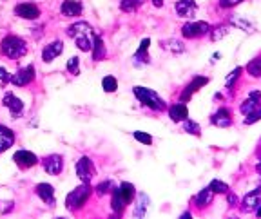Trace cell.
<instances>
[{
    "instance_id": "cell-38",
    "label": "cell",
    "mask_w": 261,
    "mask_h": 219,
    "mask_svg": "<svg viewBox=\"0 0 261 219\" xmlns=\"http://www.w3.org/2000/svg\"><path fill=\"white\" fill-rule=\"evenodd\" d=\"M135 138L138 140L140 143H143V145H151V143H152V138L147 132H140V130H136Z\"/></svg>"
},
{
    "instance_id": "cell-26",
    "label": "cell",
    "mask_w": 261,
    "mask_h": 219,
    "mask_svg": "<svg viewBox=\"0 0 261 219\" xmlns=\"http://www.w3.org/2000/svg\"><path fill=\"white\" fill-rule=\"evenodd\" d=\"M127 207V203L123 201L122 194H120V190L116 187L113 188V210L118 212V214H122V210Z\"/></svg>"
},
{
    "instance_id": "cell-12",
    "label": "cell",
    "mask_w": 261,
    "mask_h": 219,
    "mask_svg": "<svg viewBox=\"0 0 261 219\" xmlns=\"http://www.w3.org/2000/svg\"><path fill=\"white\" fill-rule=\"evenodd\" d=\"M2 103H4V107H8L13 118H18L22 114V111H24V103H22V100L20 98H16L15 94H11V93L6 94L4 102Z\"/></svg>"
},
{
    "instance_id": "cell-3",
    "label": "cell",
    "mask_w": 261,
    "mask_h": 219,
    "mask_svg": "<svg viewBox=\"0 0 261 219\" xmlns=\"http://www.w3.org/2000/svg\"><path fill=\"white\" fill-rule=\"evenodd\" d=\"M91 190H93V188L89 187V183H84V185L74 188L71 194H67V198H65V207H67V210H78V208L84 207L86 201L89 199Z\"/></svg>"
},
{
    "instance_id": "cell-5",
    "label": "cell",
    "mask_w": 261,
    "mask_h": 219,
    "mask_svg": "<svg viewBox=\"0 0 261 219\" xmlns=\"http://www.w3.org/2000/svg\"><path fill=\"white\" fill-rule=\"evenodd\" d=\"M211 33V25L207 22H189L181 28V35L185 38H200Z\"/></svg>"
},
{
    "instance_id": "cell-20",
    "label": "cell",
    "mask_w": 261,
    "mask_h": 219,
    "mask_svg": "<svg viewBox=\"0 0 261 219\" xmlns=\"http://www.w3.org/2000/svg\"><path fill=\"white\" fill-rule=\"evenodd\" d=\"M15 143V132L6 125H0V152L8 150Z\"/></svg>"
},
{
    "instance_id": "cell-32",
    "label": "cell",
    "mask_w": 261,
    "mask_h": 219,
    "mask_svg": "<svg viewBox=\"0 0 261 219\" xmlns=\"http://www.w3.org/2000/svg\"><path fill=\"white\" fill-rule=\"evenodd\" d=\"M208 188H211L214 194H227V192H228V185H227V183H223V181H220V179H214V181H211Z\"/></svg>"
},
{
    "instance_id": "cell-23",
    "label": "cell",
    "mask_w": 261,
    "mask_h": 219,
    "mask_svg": "<svg viewBox=\"0 0 261 219\" xmlns=\"http://www.w3.org/2000/svg\"><path fill=\"white\" fill-rule=\"evenodd\" d=\"M106 58V45H103V40L100 37H94L93 42V60L100 62Z\"/></svg>"
},
{
    "instance_id": "cell-30",
    "label": "cell",
    "mask_w": 261,
    "mask_h": 219,
    "mask_svg": "<svg viewBox=\"0 0 261 219\" xmlns=\"http://www.w3.org/2000/svg\"><path fill=\"white\" fill-rule=\"evenodd\" d=\"M162 45H163V49H167L171 53H184L185 51V45L179 40H165Z\"/></svg>"
},
{
    "instance_id": "cell-18",
    "label": "cell",
    "mask_w": 261,
    "mask_h": 219,
    "mask_svg": "<svg viewBox=\"0 0 261 219\" xmlns=\"http://www.w3.org/2000/svg\"><path fill=\"white\" fill-rule=\"evenodd\" d=\"M37 194L38 198L47 205H55V188L49 183H40L37 185Z\"/></svg>"
},
{
    "instance_id": "cell-2",
    "label": "cell",
    "mask_w": 261,
    "mask_h": 219,
    "mask_svg": "<svg viewBox=\"0 0 261 219\" xmlns=\"http://www.w3.org/2000/svg\"><path fill=\"white\" fill-rule=\"evenodd\" d=\"M0 47H2V53L8 58H13V60H18V58H22L28 53V44L20 37H15V35L6 37Z\"/></svg>"
},
{
    "instance_id": "cell-11",
    "label": "cell",
    "mask_w": 261,
    "mask_h": 219,
    "mask_svg": "<svg viewBox=\"0 0 261 219\" xmlns=\"http://www.w3.org/2000/svg\"><path fill=\"white\" fill-rule=\"evenodd\" d=\"M15 15L20 16V18H28V20H35L40 16V9L35 4H29V2H24V4H18L15 8Z\"/></svg>"
},
{
    "instance_id": "cell-41",
    "label": "cell",
    "mask_w": 261,
    "mask_h": 219,
    "mask_svg": "<svg viewBox=\"0 0 261 219\" xmlns=\"http://www.w3.org/2000/svg\"><path fill=\"white\" fill-rule=\"evenodd\" d=\"M8 81H11V74H9L4 67H0V87H4Z\"/></svg>"
},
{
    "instance_id": "cell-25",
    "label": "cell",
    "mask_w": 261,
    "mask_h": 219,
    "mask_svg": "<svg viewBox=\"0 0 261 219\" xmlns=\"http://www.w3.org/2000/svg\"><path fill=\"white\" fill-rule=\"evenodd\" d=\"M147 208H149V198H147L145 194H138V198H136L135 217H142V215H145Z\"/></svg>"
},
{
    "instance_id": "cell-10",
    "label": "cell",
    "mask_w": 261,
    "mask_h": 219,
    "mask_svg": "<svg viewBox=\"0 0 261 219\" xmlns=\"http://www.w3.org/2000/svg\"><path fill=\"white\" fill-rule=\"evenodd\" d=\"M13 159L20 169H29V167H35L38 163V158L29 150H18V152H15Z\"/></svg>"
},
{
    "instance_id": "cell-1",
    "label": "cell",
    "mask_w": 261,
    "mask_h": 219,
    "mask_svg": "<svg viewBox=\"0 0 261 219\" xmlns=\"http://www.w3.org/2000/svg\"><path fill=\"white\" fill-rule=\"evenodd\" d=\"M67 35L71 38H74L80 51H86V53L87 51H93V42L96 35H94L93 28L87 22H76V24H73L67 29Z\"/></svg>"
},
{
    "instance_id": "cell-44",
    "label": "cell",
    "mask_w": 261,
    "mask_h": 219,
    "mask_svg": "<svg viewBox=\"0 0 261 219\" xmlns=\"http://www.w3.org/2000/svg\"><path fill=\"white\" fill-rule=\"evenodd\" d=\"M152 4H154L156 8H162V6H163V0H152Z\"/></svg>"
},
{
    "instance_id": "cell-9",
    "label": "cell",
    "mask_w": 261,
    "mask_h": 219,
    "mask_svg": "<svg viewBox=\"0 0 261 219\" xmlns=\"http://www.w3.org/2000/svg\"><path fill=\"white\" fill-rule=\"evenodd\" d=\"M259 107H261V93L259 91H252V93L247 96V100L241 103L240 111H241V114L247 116V114L254 113V111L259 109Z\"/></svg>"
},
{
    "instance_id": "cell-19",
    "label": "cell",
    "mask_w": 261,
    "mask_h": 219,
    "mask_svg": "<svg viewBox=\"0 0 261 219\" xmlns=\"http://www.w3.org/2000/svg\"><path fill=\"white\" fill-rule=\"evenodd\" d=\"M64 16H80L82 15V4L78 0H64L60 8Z\"/></svg>"
},
{
    "instance_id": "cell-24",
    "label": "cell",
    "mask_w": 261,
    "mask_h": 219,
    "mask_svg": "<svg viewBox=\"0 0 261 219\" xmlns=\"http://www.w3.org/2000/svg\"><path fill=\"white\" fill-rule=\"evenodd\" d=\"M120 194H122V198H123V201H125L127 205L133 201V198L136 196V190H135V185L133 183H127V181H123L122 185H120Z\"/></svg>"
},
{
    "instance_id": "cell-33",
    "label": "cell",
    "mask_w": 261,
    "mask_h": 219,
    "mask_svg": "<svg viewBox=\"0 0 261 219\" xmlns=\"http://www.w3.org/2000/svg\"><path fill=\"white\" fill-rule=\"evenodd\" d=\"M102 86H103V91H106V93H114V91L118 89V81H116L114 76H106L102 81Z\"/></svg>"
},
{
    "instance_id": "cell-29",
    "label": "cell",
    "mask_w": 261,
    "mask_h": 219,
    "mask_svg": "<svg viewBox=\"0 0 261 219\" xmlns=\"http://www.w3.org/2000/svg\"><path fill=\"white\" fill-rule=\"evenodd\" d=\"M142 4H143V0H122V2H120V8L125 13H135Z\"/></svg>"
},
{
    "instance_id": "cell-42",
    "label": "cell",
    "mask_w": 261,
    "mask_h": 219,
    "mask_svg": "<svg viewBox=\"0 0 261 219\" xmlns=\"http://www.w3.org/2000/svg\"><path fill=\"white\" fill-rule=\"evenodd\" d=\"M241 0H220V6L227 9V8H232V6H238Z\"/></svg>"
},
{
    "instance_id": "cell-28",
    "label": "cell",
    "mask_w": 261,
    "mask_h": 219,
    "mask_svg": "<svg viewBox=\"0 0 261 219\" xmlns=\"http://www.w3.org/2000/svg\"><path fill=\"white\" fill-rule=\"evenodd\" d=\"M228 31H230V28L228 25H218V28H214V29H211V40L212 42H218V40H221L223 37H227L228 35Z\"/></svg>"
},
{
    "instance_id": "cell-16",
    "label": "cell",
    "mask_w": 261,
    "mask_h": 219,
    "mask_svg": "<svg viewBox=\"0 0 261 219\" xmlns=\"http://www.w3.org/2000/svg\"><path fill=\"white\" fill-rule=\"evenodd\" d=\"M198 11V6H196L194 0H179L176 2V13L184 18H192Z\"/></svg>"
},
{
    "instance_id": "cell-4",
    "label": "cell",
    "mask_w": 261,
    "mask_h": 219,
    "mask_svg": "<svg viewBox=\"0 0 261 219\" xmlns=\"http://www.w3.org/2000/svg\"><path fill=\"white\" fill-rule=\"evenodd\" d=\"M135 96L138 98L143 105H147L152 111H163L165 109V102L160 98L158 93H154L152 89H147V87H135Z\"/></svg>"
},
{
    "instance_id": "cell-22",
    "label": "cell",
    "mask_w": 261,
    "mask_h": 219,
    "mask_svg": "<svg viewBox=\"0 0 261 219\" xmlns=\"http://www.w3.org/2000/svg\"><path fill=\"white\" fill-rule=\"evenodd\" d=\"M212 198H214V192L211 190V188H203V190L200 192V194L196 196L194 198V203L198 205L200 208H203V207H207V205H211L212 203Z\"/></svg>"
},
{
    "instance_id": "cell-17",
    "label": "cell",
    "mask_w": 261,
    "mask_h": 219,
    "mask_svg": "<svg viewBox=\"0 0 261 219\" xmlns=\"http://www.w3.org/2000/svg\"><path fill=\"white\" fill-rule=\"evenodd\" d=\"M64 51V44H62L60 40H55V42H51L49 45H45L44 47V51H42V60L44 62H53L55 58L58 57V54Z\"/></svg>"
},
{
    "instance_id": "cell-35",
    "label": "cell",
    "mask_w": 261,
    "mask_h": 219,
    "mask_svg": "<svg viewBox=\"0 0 261 219\" xmlns=\"http://www.w3.org/2000/svg\"><path fill=\"white\" fill-rule=\"evenodd\" d=\"M149 44H151V40L149 38H143L142 40V44H140V49L136 51V54H135V60H142L143 62V54L147 57V49H149Z\"/></svg>"
},
{
    "instance_id": "cell-37",
    "label": "cell",
    "mask_w": 261,
    "mask_h": 219,
    "mask_svg": "<svg viewBox=\"0 0 261 219\" xmlns=\"http://www.w3.org/2000/svg\"><path fill=\"white\" fill-rule=\"evenodd\" d=\"M184 127L187 132L194 134V136H200V125L194 122H191V120H184Z\"/></svg>"
},
{
    "instance_id": "cell-43",
    "label": "cell",
    "mask_w": 261,
    "mask_h": 219,
    "mask_svg": "<svg viewBox=\"0 0 261 219\" xmlns=\"http://www.w3.org/2000/svg\"><path fill=\"white\" fill-rule=\"evenodd\" d=\"M236 201H238V198L234 194L228 196V203H230V205H236Z\"/></svg>"
},
{
    "instance_id": "cell-15",
    "label": "cell",
    "mask_w": 261,
    "mask_h": 219,
    "mask_svg": "<svg viewBox=\"0 0 261 219\" xmlns=\"http://www.w3.org/2000/svg\"><path fill=\"white\" fill-rule=\"evenodd\" d=\"M211 122H212V125H216V127H230L232 125V114H230V111L228 109H218L216 113L212 114V118H211Z\"/></svg>"
},
{
    "instance_id": "cell-34",
    "label": "cell",
    "mask_w": 261,
    "mask_h": 219,
    "mask_svg": "<svg viewBox=\"0 0 261 219\" xmlns=\"http://www.w3.org/2000/svg\"><path fill=\"white\" fill-rule=\"evenodd\" d=\"M67 71H69L71 74H80V58L78 57H73L69 58V62H67Z\"/></svg>"
},
{
    "instance_id": "cell-39",
    "label": "cell",
    "mask_w": 261,
    "mask_h": 219,
    "mask_svg": "<svg viewBox=\"0 0 261 219\" xmlns=\"http://www.w3.org/2000/svg\"><path fill=\"white\" fill-rule=\"evenodd\" d=\"M111 188H114L113 181H103V183H100V185L96 187V192H98L100 196H106L107 192L111 190Z\"/></svg>"
},
{
    "instance_id": "cell-31",
    "label": "cell",
    "mask_w": 261,
    "mask_h": 219,
    "mask_svg": "<svg viewBox=\"0 0 261 219\" xmlns=\"http://www.w3.org/2000/svg\"><path fill=\"white\" fill-rule=\"evenodd\" d=\"M230 24L236 25V28H240V29H243V31H254V25L250 24L249 20H243L241 16H232V18H230Z\"/></svg>"
},
{
    "instance_id": "cell-40",
    "label": "cell",
    "mask_w": 261,
    "mask_h": 219,
    "mask_svg": "<svg viewBox=\"0 0 261 219\" xmlns=\"http://www.w3.org/2000/svg\"><path fill=\"white\" fill-rule=\"evenodd\" d=\"M241 71H243V69H241V67H236V69H234V71H232V73L228 74V76H227V81H225V84H227V87L234 86V81H236V80H238V78H240Z\"/></svg>"
},
{
    "instance_id": "cell-6",
    "label": "cell",
    "mask_w": 261,
    "mask_h": 219,
    "mask_svg": "<svg viewBox=\"0 0 261 219\" xmlns=\"http://www.w3.org/2000/svg\"><path fill=\"white\" fill-rule=\"evenodd\" d=\"M94 165H93V161H91L89 158H80L78 159V163H76V174H78V178L82 179L84 183H89L91 179L94 178Z\"/></svg>"
},
{
    "instance_id": "cell-7",
    "label": "cell",
    "mask_w": 261,
    "mask_h": 219,
    "mask_svg": "<svg viewBox=\"0 0 261 219\" xmlns=\"http://www.w3.org/2000/svg\"><path fill=\"white\" fill-rule=\"evenodd\" d=\"M33 80H35V67H33V65L22 67L20 71H16V73L11 76V84L13 86H18V87L28 86V84H31Z\"/></svg>"
},
{
    "instance_id": "cell-27",
    "label": "cell",
    "mask_w": 261,
    "mask_h": 219,
    "mask_svg": "<svg viewBox=\"0 0 261 219\" xmlns=\"http://www.w3.org/2000/svg\"><path fill=\"white\" fill-rule=\"evenodd\" d=\"M247 73L254 78H261V57H257V58H254L252 62H249V65H247Z\"/></svg>"
},
{
    "instance_id": "cell-36",
    "label": "cell",
    "mask_w": 261,
    "mask_h": 219,
    "mask_svg": "<svg viewBox=\"0 0 261 219\" xmlns=\"http://www.w3.org/2000/svg\"><path fill=\"white\" fill-rule=\"evenodd\" d=\"M259 120H261V107L254 111V113H250V114L245 116V125H252V123L259 122Z\"/></svg>"
},
{
    "instance_id": "cell-8",
    "label": "cell",
    "mask_w": 261,
    "mask_h": 219,
    "mask_svg": "<svg viewBox=\"0 0 261 219\" xmlns=\"http://www.w3.org/2000/svg\"><path fill=\"white\" fill-rule=\"evenodd\" d=\"M64 169V159L58 154H51L47 158H44V171L51 176H58Z\"/></svg>"
},
{
    "instance_id": "cell-21",
    "label": "cell",
    "mask_w": 261,
    "mask_h": 219,
    "mask_svg": "<svg viewBox=\"0 0 261 219\" xmlns=\"http://www.w3.org/2000/svg\"><path fill=\"white\" fill-rule=\"evenodd\" d=\"M169 116H171L172 122H184L189 118V111H187V105L185 103H176L169 109Z\"/></svg>"
},
{
    "instance_id": "cell-14",
    "label": "cell",
    "mask_w": 261,
    "mask_h": 219,
    "mask_svg": "<svg viewBox=\"0 0 261 219\" xmlns=\"http://www.w3.org/2000/svg\"><path fill=\"white\" fill-rule=\"evenodd\" d=\"M208 84V78H205V76H196L194 80L189 84L187 87H185V91L181 93V102H187V100H191L192 98V94L196 93V91H200L203 86H207Z\"/></svg>"
},
{
    "instance_id": "cell-45",
    "label": "cell",
    "mask_w": 261,
    "mask_h": 219,
    "mask_svg": "<svg viewBox=\"0 0 261 219\" xmlns=\"http://www.w3.org/2000/svg\"><path fill=\"white\" fill-rule=\"evenodd\" d=\"M256 214H257V217H261V205L257 207V210H256Z\"/></svg>"
},
{
    "instance_id": "cell-13",
    "label": "cell",
    "mask_w": 261,
    "mask_h": 219,
    "mask_svg": "<svg viewBox=\"0 0 261 219\" xmlns=\"http://www.w3.org/2000/svg\"><path fill=\"white\" fill-rule=\"evenodd\" d=\"M259 205H261V187L245 196L241 208H243V212H252V210H256Z\"/></svg>"
}]
</instances>
